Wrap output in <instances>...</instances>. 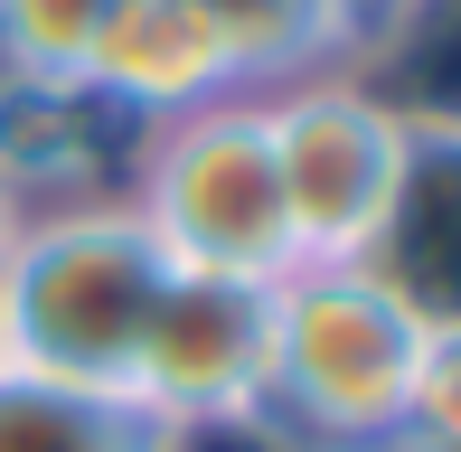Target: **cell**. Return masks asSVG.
<instances>
[{
    "instance_id": "obj_1",
    "label": "cell",
    "mask_w": 461,
    "mask_h": 452,
    "mask_svg": "<svg viewBox=\"0 0 461 452\" xmlns=\"http://www.w3.org/2000/svg\"><path fill=\"white\" fill-rule=\"evenodd\" d=\"M170 255L132 198H38L0 255V367L122 396Z\"/></svg>"
},
{
    "instance_id": "obj_2",
    "label": "cell",
    "mask_w": 461,
    "mask_h": 452,
    "mask_svg": "<svg viewBox=\"0 0 461 452\" xmlns=\"http://www.w3.org/2000/svg\"><path fill=\"white\" fill-rule=\"evenodd\" d=\"M424 348V302L386 264H292L274 283L264 424L292 452H395Z\"/></svg>"
},
{
    "instance_id": "obj_3",
    "label": "cell",
    "mask_w": 461,
    "mask_h": 452,
    "mask_svg": "<svg viewBox=\"0 0 461 452\" xmlns=\"http://www.w3.org/2000/svg\"><path fill=\"white\" fill-rule=\"evenodd\" d=\"M264 104V151H274L283 226L302 264H367L405 217V189L424 170V122L395 95L321 67L292 86L255 95Z\"/></svg>"
},
{
    "instance_id": "obj_4",
    "label": "cell",
    "mask_w": 461,
    "mask_h": 452,
    "mask_svg": "<svg viewBox=\"0 0 461 452\" xmlns=\"http://www.w3.org/2000/svg\"><path fill=\"white\" fill-rule=\"evenodd\" d=\"M132 217L151 226V245L179 274H226V283H283L292 264V226L274 189V151H264V104L226 95L207 113H179L160 132H141V170H132Z\"/></svg>"
},
{
    "instance_id": "obj_5",
    "label": "cell",
    "mask_w": 461,
    "mask_h": 452,
    "mask_svg": "<svg viewBox=\"0 0 461 452\" xmlns=\"http://www.w3.org/2000/svg\"><path fill=\"white\" fill-rule=\"evenodd\" d=\"M264 348H274V283H226V274H179L170 264L151 321H141L122 396L160 434L255 424L264 415Z\"/></svg>"
},
{
    "instance_id": "obj_6",
    "label": "cell",
    "mask_w": 461,
    "mask_h": 452,
    "mask_svg": "<svg viewBox=\"0 0 461 452\" xmlns=\"http://www.w3.org/2000/svg\"><path fill=\"white\" fill-rule=\"evenodd\" d=\"M76 95L122 113V122H141V132H160L179 113H207L226 95H245V67H236V48L217 38V19L198 0H113Z\"/></svg>"
},
{
    "instance_id": "obj_7",
    "label": "cell",
    "mask_w": 461,
    "mask_h": 452,
    "mask_svg": "<svg viewBox=\"0 0 461 452\" xmlns=\"http://www.w3.org/2000/svg\"><path fill=\"white\" fill-rule=\"evenodd\" d=\"M0 452H170V434L132 396L0 367Z\"/></svg>"
},
{
    "instance_id": "obj_8",
    "label": "cell",
    "mask_w": 461,
    "mask_h": 452,
    "mask_svg": "<svg viewBox=\"0 0 461 452\" xmlns=\"http://www.w3.org/2000/svg\"><path fill=\"white\" fill-rule=\"evenodd\" d=\"M198 10L217 19V38L236 48L245 95H274V86H292V76H321V67L348 57L330 0H198Z\"/></svg>"
},
{
    "instance_id": "obj_9",
    "label": "cell",
    "mask_w": 461,
    "mask_h": 452,
    "mask_svg": "<svg viewBox=\"0 0 461 452\" xmlns=\"http://www.w3.org/2000/svg\"><path fill=\"white\" fill-rule=\"evenodd\" d=\"M113 0H0V76L19 95H76Z\"/></svg>"
},
{
    "instance_id": "obj_10",
    "label": "cell",
    "mask_w": 461,
    "mask_h": 452,
    "mask_svg": "<svg viewBox=\"0 0 461 452\" xmlns=\"http://www.w3.org/2000/svg\"><path fill=\"white\" fill-rule=\"evenodd\" d=\"M405 443L461 452V312H424V348H414V386H405Z\"/></svg>"
},
{
    "instance_id": "obj_11",
    "label": "cell",
    "mask_w": 461,
    "mask_h": 452,
    "mask_svg": "<svg viewBox=\"0 0 461 452\" xmlns=\"http://www.w3.org/2000/svg\"><path fill=\"white\" fill-rule=\"evenodd\" d=\"M330 10H339V38H348V57H358L367 38H386L395 19H414L424 0H330Z\"/></svg>"
},
{
    "instance_id": "obj_12",
    "label": "cell",
    "mask_w": 461,
    "mask_h": 452,
    "mask_svg": "<svg viewBox=\"0 0 461 452\" xmlns=\"http://www.w3.org/2000/svg\"><path fill=\"white\" fill-rule=\"evenodd\" d=\"M19 217H29V198H19V179L0 170V255H10V236H19Z\"/></svg>"
},
{
    "instance_id": "obj_13",
    "label": "cell",
    "mask_w": 461,
    "mask_h": 452,
    "mask_svg": "<svg viewBox=\"0 0 461 452\" xmlns=\"http://www.w3.org/2000/svg\"><path fill=\"white\" fill-rule=\"evenodd\" d=\"M395 452H424V443H395Z\"/></svg>"
}]
</instances>
